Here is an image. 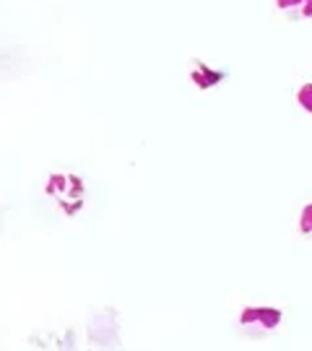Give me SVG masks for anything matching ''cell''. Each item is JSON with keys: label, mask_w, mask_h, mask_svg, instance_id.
Segmentation results:
<instances>
[{"label": "cell", "mask_w": 312, "mask_h": 351, "mask_svg": "<svg viewBox=\"0 0 312 351\" xmlns=\"http://www.w3.org/2000/svg\"><path fill=\"white\" fill-rule=\"evenodd\" d=\"M284 323V310L274 304H245L237 315L239 330L250 339H265L276 333Z\"/></svg>", "instance_id": "1"}, {"label": "cell", "mask_w": 312, "mask_h": 351, "mask_svg": "<svg viewBox=\"0 0 312 351\" xmlns=\"http://www.w3.org/2000/svg\"><path fill=\"white\" fill-rule=\"evenodd\" d=\"M47 193L58 201L62 211L68 216L81 211L84 198H86V185L81 182V177L75 175H52L47 180Z\"/></svg>", "instance_id": "2"}, {"label": "cell", "mask_w": 312, "mask_h": 351, "mask_svg": "<svg viewBox=\"0 0 312 351\" xmlns=\"http://www.w3.org/2000/svg\"><path fill=\"white\" fill-rule=\"evenodd\" d=\"M226 68H219V65L208 63V60H190L187 65V78H190V84L198 88V91H208V88H216L219 84H224L226 81Z\"/></svg>", "instance_id": "3"}, {"label": "cell", "mask_w": 312, "mask_h": 351, "mask_svg": "<svg viewBox=\"0 0 312 351\" xmlns=\"http://www.w3.org/2000/svg\"><path fill=\"white\" fill-rule=\"evenodd\" d=\"M278 13H284L291 21H302V19H310L312 11V0H274Z\"/></svg>", "instance_id": "4"}, {"label": "cell", "mask_w": 312, "mask_h": 351, "mask_svg": "<svg viewBox=\"0 0 312 351\" xmlns=\"http://www.w3.org/2000/svg\"><path fill=\"white\" fill-rule=\"evenodd\" d=\"M310 213H312V206H310V203H304V206H302V216H300V234H302V237H310V234H312Z\"/></svg>", "instance_id": "5"}, {"label": "cell", "mask_w": 312, "mask_h": 351, "mask_svg": "<svg viewBox=\"0 0 312 351\" xmlns=\"http://www.w3.org/2000/svg\"><path fill=\"white\" fill-rule=\"evenodd\" d=\"M310 91H312V86H310V84H302L300 94H297V99H300V107H302V110H304V112H307V114L312 112V104H310Z\"/></svg>", "instance_id": "6"}]
</instances>
